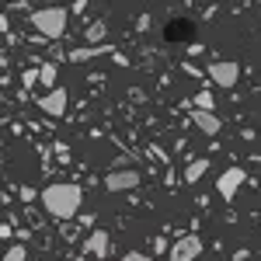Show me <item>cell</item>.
<instances>
[{
    "instance_id": "5bb4252c",
    "label": "cell",
    "mask_w": 261,
    "mask_h": 261,
    "mask_svg": "<svg viewBox=\"0 0 261 261\" xmlns=\"http://www.w3.org/2000/svg\"><path fill=\"white\" fill-rule=\"evenodd\" d=\"M192 105H195V112H213V108H216V98H213L209 91H199V94L192 98Z\"/></svg>"
},
{
    "instance_id": "3957f363",
    "label": "cell",
    "mask_w": 261,
    "mask_h": 261,
    "mask_svg": "<svg viewBox=\"0 0 261 261\" xmlns=\"http://www.w3.org/2000/svg\"><path fill=\"white\" fill-rule=\"evenodd\" d=\"M199 254H202V237L199 233H181L178 241L171 244L167 261H195Z\"/></svg>"
},
{
    "instance_id": "8992f818",
    "label": "cell",
    "mask_w": 261,
    "mask_h": 261,
    "mask_svg": "<svg viewBox=\"0 0 261 261\" xmlns=\"http://www.w3.org/2000/svg\"><path fill=\"white\" fill-rule=\"evenodd\" d=\"M205 70H209L213 84H220V87H237V81H241V66H237V63L216 60V63H209Z\"/></svg>"
},
{
    "instance_id": "ac0fdd59",
    "label": "cell",
    "mask_w": 261,
    "mask_h": 261,
    "mask_svg": "<svg viewBox=\"0 0 261 261\" xmlns=\"http://www.w3.org/2000/svg\"><path fill=\"white\" fill-rule=\"evenodd\" d=\"M70 261H81V258H70Z\"/></svg>"
},
{
    "instance_id": "277c9868",
    "label": "cell",
    "mask_w": 261,
    "mask_h": 261,
    "mask_svg": "<svg viewBox=\"0 0 261 261\" xmlns=\"http://www.w3.org/2000/svg\"><path fill=\"white\" fill-rule=\"evenodd\" d=\"M140 185H143V174L136 167L108 171V178H105V188H108V192H133V188H140Z\"/></svg>"
},
{
    "instance_id": "e0dca14e",
    "label": "cell",
    "mask_w": 261,
    "mask_h": 261,
    "mask_svg": "<svg viewBox=\"0 0 261 261\" xmlns=\"http://www.w3.org/2000/svg\"><path fill=\"white\" fill-rule=\"evenodd\" d=\"M56 157H60V161H70V150H66V143H56Z\"/></svg>"
},
{
    "instance_id": "9a60e30c",
    "label": "cell",
    "mask_w": 261,
    "mask_h": 261,
    "mask_svg": "<svg viewBox=\"0 0 261 261\" xmlns=\"http://www.w3.org/2000/svg\"><path fill=\"white\" fill-rule=\"evenodd\" d=\"M4 261H28V247H24V244L7 247V251H4Z\"/></svg>"
},
{
    "instance_id": "ba28073f",
    "label": "cell",
    "mask_w": 261,
    "mask_h": 261,
    "mask_svg": "<svg viewBox=\"0 0 261 261\" xmlns=\"http://www.w3.org/2000/svg\"><path fill=\"white\" fill-rule=\"evenodd\" d=\"M108 251H112V237H108L105 230H94V233H87V241H84V254L108 258Z\"/></svg>"
},
{
    "instance_id": "8fae6325",
    "label": "cell",
    "mask_w": 261,
    "mask_h": 261,
    "mask_svg": "<svg viewBox=\"0 0 261 261\" xmlns=\"http://www.w3.org/2000/svg\"><path fill=\"white\" fill-rule=\"evenodd\" d=\"M105 35H108V21L105 18H98L94 24H87V32H84L87 45H105Z\"/></svg>"
},
{
    "instance_id": "30bf717a",
    "label": "cell",
    "mask_w": 261,
    "mask_h": 261,
    "mask_svg": "<svg viewBox=\"0 0 261 261\" xmlns=\"http://www.w3.org/2000/svg\"><path fill=\"white\" fill-rule=\"evenodd\" d=\"M112 53V45H84V49H73L66 60L70 63H84V60H94V56H108Z\"/></svg>"
},
{
    "instance_id": "7c38bea8",
    "label": "cell",
    "mask_w": 261,
    "mask_h": 261,
    "mask_svg": "<svg viewBox=\"0 0 261 261\" xmlns=\"http://www.w3.org/2000/svg\"><path fill=\"white\" fill-rule=\"evenodd\" d=\"M205 171H209V157H199V161H192L188 167H185V181H188V185H195Z\"/></svg>"
},
{
    "instance_id": "2e32d148",
    "label": "cell",
    "mask_w": 261,
    "mask_h": 261,
    "mask_svg": "<svg viewBox=\"0 0 261 261\" xmlns=\"http://www.w3.org/2000/svg\"><path fill=\"white\" fill-rule=\"evenodd\" d=\"M122 261H153V258H150V254H143V251H125Z\"/></svg>"
},
{
    "instance_id": "7a4b0ae2",
    "label": "cell",
    "mask_w": 261,
    "mask_h": 261,
    "mask_svg": "<svg viewBox=\"0 0 261 261\" xmlns=\"http://www.w3.org/2000/svg\"><path fill=\"white\" fill-rule=\"evenodd\" d=\"M32 24L39 28L42 42H56L66 32V7H42L32 14Z\"/></svg>"
},
{
    "instance_id": "4fadbf2b",
    "label": "cell",
    "mask_w": 261,
    "mask_h": 261,
    "mask_svg": "<svg viewBox=\"0 0 261 261\" xmlns=\"http://www.w3.org/2000/svg\"><path fill=\"white\" fill-rule=\"evenodd\" d=\"M39 84L49 87V91H56V63H42L39 66Z\"/></svg>"
},
{
    "instance_id": "6da1fadb",
    "label": "cell",
    "mask_w": 261,
    "mask_h": 261,
    "mask_svg": "<svg viewBox=\"0 0 261 261\" xmlns=\"http://www.w3.org/2000/svg\"><path fill=\"white\" fill-rule=\"evenodd\" d=\"M42 205L53 220H73L84 205V188L77 181H53L42 188Z\"/></svg>"
},
{
    "instance_id": "52a82bcc",
    "label": "cell",
    "mask_w": 261,
    "mask_h": 261,
    "mask_svg": "<svg viewBox=\"0 0 261 261\" xmlns=\"http://www.w3.org/2000/svg\"><path fill=\"white\" fill-rule=\"evenodd\" d=\"M66 105H70V94H66L63 87H56V91H49V94H42V98H39V108L45 112V115H53V119L66 115Z\"/></svg>"
},
{
    "instance_id": "9c48e42d",
    "label": "cell",
    "mask_w": 261,
    "mask_h": 261,
    "mask_svg": "<svg viewBox=\"0 0 261 261\" xmlns=\"http://www.w3.org/2000/svg\"><path fill=\"white\" fill-rule=\"evenodd\" d=\"M192 122L199 125L205 136H220V129H223V122L216 119V112H192Z\"/></svg>"
},
{
    "instance_id": "5b68a950",
    "label": "cell",
    "mask_w": 261,
    "mask_h": 261,
    "mask_svg": "<svg viewBox=\"0 0 261 261\" xmlns=\"http://www.w3.org/2000/svg\"><path fill=\"white\" fill-rule=\"evenodd\" d=\"M244 181H247V171H244V167H226L220 178H216V192H220L226 202H233V195L244 188Z\"/></svg>"
}]
</instances>
